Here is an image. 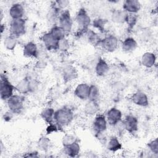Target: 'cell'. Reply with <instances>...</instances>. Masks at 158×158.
<instances>
[{
  "label": "cell",
  "instance_id": "1",
  "mask_svg": "<svg viewBox=\"0 0 158 158\" xmlns=\"http://www.w3.org/2000/svg\"><path fill=\"white\" fill-rule=\"evenodd\" d=\"M75 21L78 26L75 35L77 37H80L86 33L91 23V18L85 8L82 7L78 10L75 16Z\"/></svg>",
  "mask_w": 158,
  "mask_h": 158
},
{
  "label": "cell",
  "instance_id": "2",
  "mask_svg": "<svg viewBox=\"0 0 158 158\" xmlns=\"http://www.w3.org/2000/svg\"><path fill=\"white\" fill-rule=\"evenodd\" d=\"M73 111L67 107H63L55 111L54 120L60 127H63L70 125L73 121Z\"/></svg>",
  "mask_w": 158,
  "mask_h": 158
},
{
  "label": "cell",
  "instance_id": "3",
  "mask_svg": "<svg viewBox=\"0 0 158 158\" xmlns=\"http://www.w3.org/2000/svg\"><path fill=\"white\" fill-rule=\"evenodd\" d=\"M25 97L21 94H13L7 100V107L13 114H19L23 109Z\"/></svg>",
  "mask_w": 158,
  "mask_h": 158
},
{
  "label": "cell",
  "instance_id": "4",
  "mask_svg": "<svg viewBox=\"0 0 158 158\" xmlns=\"http://www.w3.org/2000/svg\"><path fill=\"white\" fill-rule=\"evenodd\" d=\"M15 86L10 82L6 75H1L0 81V96L2 100L7 101L13 95Z\"/></svg>",
  "mask_w": 158,
  "mask_h": 158
},
{
  "label": "cell",
  "instance_id": "5",
  "mask_svg": "<svg viewBox=\"0 0 158 158\" xmlns=\"http://www.w3.org/2000/svg\"><path fill=\"white\" fill-rule=\"evenodd\" d=\"M9 31L10 35L19 38L26 33V21L25 19H12L10 23Z\"/></svg>",
  "mask_w": 158,
  "mask_h": 158
},
{
  "label": "cell",
  "instance_id": "6",
  "mask_svg": "<svg viewBox=\"0 0 158 158\" xmlns=\"http://www.w3.org/2000/svg\"><path fill=\"white\" fill-rule=\"evenodd\" d=\"M118 45V40L114 35H109L102 39L100 46L108 52H114Z\"/></svg>",
  "mask_w": 158,
  "mask_h": 158
},
{
  "label": "cell",
  "instance_id": "7",
  "mask_svg": "<svg viewBox=\"0 0 158 158\" xmlns=\"http://www.w3.org/2000/svg\"><path fill=\"white\" fill-rule=\"evenodd\" d=\"M59 26L65 31L66 33H70L73 27V20L70 13L68 10H62L59 17Z\"/></svg>",
  "mask_w": 158,
  "mask_h": 158
},
{
  "label": "cell",
  "instance_id": "8",
  "mask_svg": "<svg viewBox=\"0 0 158 158\" xmlns=\"http://www.w3.org/2000/svg\"><path fill=\"white\" fill-rule=\"evenodd\" d=\"M125 130L130 134H135L138 130V120L132 115H128L122 121Z\"/></svg>",
  "mask_w": 158,
  "mask_h": 158
},
{
  "label": "cell",
  "instance_id": "9",
  "mask_svg": "<svg viewBox=\"0 0 158 158\" xmlns=\"http://www.w3.org/2000/svg\"><path fill=\"white\" fill-rule=\"evenodd\" d=\"M106 118L107 124L114 127L122 120V113L118 109L112 107L107 112Z\"/></svg>",
  "mask_w": 158,
  "mask_h": 158
},
{
  "label": "cell",
  "instance_id": "10",
  "mask_svg": "<svg viewBox=\"0 0 158 158\" xmlns=\"http://www.w3.org/2000/svg\"><path fill=\"white\" fill-rule=\"evenodd\" d=\"M107 127L106 116L102 114L97 115L93 122V129L96 134L104 133Z\"/></svg>",
  "mask_w": 158,
  "mask_h": 158
},
{
  "label": "cell",
  "instance_id": "11",
  "mask_svg": "<svg viewBox=\"0 0 158 158\" xmlns=\"http://www.w3.org/2000/svg\"><path fill=\"white\" fill-rule=\"evenodd\" d=\"M41 40L45 48L49 51H56L58 49L59 42L49 31L44 33L41 36Z\"/></svg>",
  "mask_w": 158,
  "mask_h": 158
},
{
  "label": "cell",
  "instance_id": "12",
  "mask_svg": "<svg viewBox=\"0 0 158 158\" xmlns=\"http://www.w3.org/2000/svg\"><path fill=\"white\" fill-rule=\"evenodd\" d=\"M131 102L138 106L146 107L149 104V99L146 94L141 91H137L130 97Z\"/></svg>",
  "mask_w": 158,
  "mask_h": 158
},
{
  "label": "cell",
  "instance_id": "13",
  "mask_svg": "<svg viewBox=\"0 0 158 158\" xmlns=\"http://www.w3.org/2000/svg\"><path fill=\"white\" fill-rule=\"evenodd\" d=\"M23 54L26 57L36 58L38 55V49L36 44L33 41L26 43L23 48Z\"/></svg>",
  "mask_w": 158,
  "mask_h": 158
},
{
  "label": "cell",
  "instance_id": "14",
  "mask_svg": "<svg viewBox=\"0 0 158 158\" xmlns=\"http://www.w3.org/2000/svg\"><path fill=\"white\" fill-rule=\"evenodd\" d=\"M90 85L86 83H81L78 84L74 91L75 95L81 100H86L88 99Z\"/></svg>",
  "mask_w": 158,
  "mask_h": 158
},
{
  "label": "cell",
  "instance_id": "15",
  "mask_svg": "<svg viewBox=\"0 0 158 158\" xmlns=\"http://www.w3.org/2000/svg\"><path fill=\"white\" fill-rule=\"evenodd\" d=\"M141 9V4L137 0H126L123 4V10L128 14H136Z\"/></svg>",
  "mask_w": 158,
  "mask_h": 158
},
{
  "label": "cell",
  "instance_id": "16",
  "mask_svg": "<svg viewBox=\"0 0 158 158\" xmlns=\"http://www.w3.org/2000/svg\"><path fill=\"white\" fill-rule=\"evenodd\" d=\"M62 152L69 157H77L78 156L80 152V146L78 141L69 145L63 146Z\"/></svg>",
  "mask_w": 158,
  "mask_h": 158
},
{
  "label": "cell",
  "instance_id": "17",
  "mask_svg": "<svg viewBox=\"0 0 158 158\" xmlns=\"http://www.w3.org/2000/svg\"><path fill=\"white\" fill-rule=\"evenodd\" d=\"M77 76L78 73L77 69L73 65H67L64 67L62 70V77L65 82L75 80Z\"/></svg>",
  "mask_w": 158,
  "mask_h": 158
},
{
  "label": "cell",
  "instance_id": "18",
  "mask_svg": "<svg viewBox=\"0 0 158 158\" xmlns=\"http://www.w3.org/2000/svg\"><path fill=\"white\" fill-rule=\"evenodd\" d=\"M24 12V8L21 4L15 3L10 6L9 14L12 19H19L23 18Z\"/></svg>",
  "mask_w": 158,
  "mask_h": 158
},
{
  "label": "cell",
  "instance_id": "19",
  "mask_svg": "<svg viewBox=\"0 0 158 158\" xmlns=\"http://www.w3.org/2000/svg\"><path fill=\"white\" fill-rule=\"evenodd\" d=\"M156 62V57L153 52H144L141 58V64L146 68L152 67Z\"/></svg>",
  "mask_w": 158,
  "mask_h": 158
},
{
  "label": "cell",
  "instance_id": "20",
  "mask_svg": "<svg viewBox=\"0 0 158 158\" xmlns=\"http://www.w3.org/2000/svg\"><path fill=\"white\" fill-rule=\"evenodd\" d=\"M109 69V67L107 62L103 58H99L95 66V72L97 76H104L108 72Z\"/></svg>",
  "mask_w": 158,
  "mask_h": 158
},
{
  "label": "cell",
  "instance_id": "21",
  "mask_svg": "<svg viewBox=\"0 0 158 158\" xmlns=\"http://www.w3.org/2000/svg\"><path fill=\"white\" fill-rule=\"evenodd\" d=\"M137 47V41L132 37L126 38L122 43V50L125 52H131L134 51Z\"/></svg>",
  "mask_w": 158,
  "mask_h": 158
},
{
  "label": "cell",
  "instance_id": "22",
  "mask_svg": "<svg viewBox=\"0 0 158 158\" xmlns=\"http://www.w3.org/2000/svg\"><path fill=\"white\" fill-rule=\"evenodd\" d=\"M99 106L98 101L89 100L84 106V112L86 115L93 116L99 112Z\"/></svg>",
  "mask_w": 158,
  "mask_h": 158
},
{
  "label": "cell",
  "instance_id": "23",
  "mask_svg": "<svg viewBox=\"0 0 158 158\" xmlns=\"http://www.w3.org/2000/svg\"><path fill=\"white\" fill-rule=\"evenodd\" d=\"M15 88L19 93L22 94L30 92V79L28 77L22 78L17 83Z\"/></svg>",
  "mask_w": 158,
  "mask_h": 158
},
{
  "label": "cell",
  "instance_id": "24",
  "mask_svg": "<svg viewBox=\"0 0 158 158\" xmlns=\"http://www.w3.org/2000/svg\"><path fill=\"white\" fill-rule=\"evenodd\" d=\"M107 149L112 152H116L122 148V145L116 136H112L109 138L107 143Z\"/></svg>",
  "mask_w": 158,
  "mask_h": 158
},
{
  "label": "cell",
  "instance_id": "25",
  "mask_svg": "<svg viewBox=\"0 0 158 158\" xmlns=\"http://www.w3.org/2000/svg\"><path fill=\"white\" fill-rule=\"evenodd\" d=\"M128 13L123 9H117L113 11L111 15L112 20L116 23H125Z\"/></svg>",
  "mask_w": 158,
  "mask_h": 158
},
{
  "label": "cell",
  "instance_id": "26",
  "mask_svg": "<svg viewBox=\"0 0 158 158\" xmlns=\"http://www.w3.org/2000/svg\"><path fill=\"white\" fill-rule=\"evenodd\" d=\"M60 10L56 5L54 2V4H52L48 13L47 14V20L50 22L54 23L56 20H59V17L60 14Z\"/></svg>",
  "mask_w": 158,
  "mask_h": 158
},
{
  "label": "cell",
  "instance_id": "27",
  "mask_svg": "<svg viewBox=\"0 0 158 158\" xmlns=\"http://www.w3.org/2000/svg\"><path fill=\"white\" fill-rule=\"evenodd\" d=\"M55 110L54 109L51 107H47L44 109L41 114V117L43 118V120L46 122L48 124H50L51 123L54 122V115Z\"/></svg>",
  "mask_w": 158,
  "mask_h": 158
},
{
  "label": "cell",
  "instance_id": "28",
  "mask_svg": "<svg viewBox=\"0 0 158 158\" xmlns=\"http://www.w3.org/2000/svg\"><path fill=\"white\" fill-rule=\"evenodd\" d=\"M86 35H87V39L88 42L94 46H100L102 38L100 37L98 33H96L92 30H88Z\"/></svg>",
  "mask_w": 158,
  "mask_h": 158
},
{
  "label": "cell",
  "instance_id": "29",
  "mask_svg": "<svg viewBox=\"0 0 158 158\" xmlns=\"http://www.w3.org/2000/svg\"><path fill=\"white\" fill-rule=\"evenodd\" d=\"M37 146L40 150L43 152H47L51 148V142L49 138L43 136L39 138L37 142Z\"/></svg>",
  "mask_w": 158,
  "mask_h": 158
},
{
  "label": "cell",
  "instance_id": "30",
  "mask_svg": "<svg viewBox=\"0 0 158 158\" xmlns=\"http://www.w3.org/2000/svg\"><path fill=\"white\" fill-rule=\"evenodd\" d=\"M50 33L58 41H60L65 38V35L67 34L65 31L60 27L57 25L53 26L50 31Z\"/></svg>",
  "mask_w": 158,
  "mask_h": 158
},
{
  "label": "cell",
  "instance_id": "31",
  "mask_svg": "<svg viewBox=\"0 0 158 158\" xmlns=\"http://www.w3.org/2000/svg\"><path fill=\"white\" fill-rule=\"evenodd\" d=\"M4 45L7 50L13 51L17 45V38L10 35L6 36L4 40Z\"/></svg>",
  "mask_w": 158,
  "mask_h": 158
},
{
  "label": "cell",
  "instance_id": "32",
  "mask_svg": "<svg viewBox=\"0 0 158 158\" xmlns=\"http://www.w3.org/2000/svg\"><path fill=\"white\" fill-rule=\"evenodd\" d=\"M99 95H100V91L98 87L95 85H90L89 96H88V99L90 101H98L99 98Z\"/></svg>",
  "mask_w": 158,
  "mask_h": 158
},
{
  "label": "cell",
  "instance_id": "33",
  "mask_svg": "<svg viewBox=\"0 0 158 158\" xmlns=\"http://www.w3.org/2000/svg\"><path fill=\"white\" fill-rule=\"evenodd\" d=\"M138 20V16L136 14H128L125 23L127 24V30L130 31L136 25Z\"/></svg>",
  "mask_w": 158,
  "mask_h": 158
},
{
  "label": "cell",
  "instance_id": "34",
  "mask_svg": "<svg viewBox=\"0 0 158 158\" xmlns=\"http://www.w3.org/2000/svg\"><path fill=\"white\" fill-rule=\"evenodd\" d=\"M106 20L102 19H96L93 22V26L99 30L101 32H104L105 30V25Z\"/></svg>",
  "mask_w": 158,
  "mask_h": 158
},
{
  "label": "cell",
  "instance_id": "35",
  "mask_svg": "<svg viewBox=\"0 0 158 158\" xmlns=\"http://www.w3.org/2000/svg\"><path fill=\"white\" fill-rule=\"evenodd\" d=\"M78 141L77 138L72 134H65L62 139V143L63 146H65V145H69L70 144H72L75 142Z\"/></svg>",
  "mask_w": 158,
  "mask_h": 158
},
{
  "label": "cell",
  "instance_id": "36",
  "mask_svg": "<svg viewBox=\"0 0 158 158\" xmlns=\"http://www.w3.org/2000/svg\"><path fill=\"white\" fill-rule=\"evenodd\" d=\"M147 146L149 151L155 155H158V139L156 138V139L151 141L147 144Z\"/></svg>",
  "mask_w": 158,
  "mask_h": 158
},
{
  "label": "cell",
  "instance_id": "37",
  "mask_svg": "<svg viewBox=\"0 0 158 158\" xmlns=\"http://www.w3.org/2000/svg\"><path fill=\"white\" fill-rule=\"evenodd\" d=\"M151 36V32L148 28L142 29L139 33V38L142 41H148Z\"/></svg>",
  "mask_w": 158,
  "mask_h": 158
},
{
  "label": "cell",
  "instance_id": "38",
  "mask_svg": "<svg viewBox=\"0 0 158 158\" xmlns=\"http://www.w3.org/2000/svg\"><path fill=\"white\" fill-rule=\"evenodd\" d=\"M59 128H60V127L55 122L48 124V126L47 127L46 130V133L48 135H49V134H51L52 133L57 132Z\"/></svg>",
  "mask_w": 158,
  "mask_h": 158
},
{
  "label": "cell",
  "instance_id": "39",
  "mask_svg": "<svg viewBox=\"0 0 158 158\" xmlns=\"http://www.w3.org/2000/svg\"><path fill=\"white\" fill-rule=\"evenodd\" d=\"M69 48V41L65 38L59 42V48L58 49L62 51H66Z\"/></svg>",
  "mask_w": 158,
  "mask_h": 158
},
{
  "label": "cell",
  "instance_id": "40",
  "mask_svg": "<svg viewBox=\"0 0 158 158\" xmlns=\"http://www.w3.org/2000/svg\"><path fill=\"white\" fill-rule=\"evenodd\" d=\"M57 7L60 9L64 10V9L68 6L70 2L67 0H58L54 2Z\"/></svg>",
  "mask_w": 158,
  "mask_h": 158
},
{
  "label": "cell",
  "instance_id": "41",
  "mask_svg": "<svg viewBox=\"0 0 158 158\" xmlns=\"http://www.w3.org/2000/svg\"><path fill=\"white\" fill-rule=\"evenodd\" d=\"M12 117H13V113L9 110V112H7L4 113L3 118H4V121L8 122V121H10L12 119Z\"/></svg>",
  "mask_w": 158,
  "mask_h": 158
},
{
  "label": "cell",
  "instance_id": "42",
  "mask_svg": "<svg viewBox=\"0 0 158 158\" xmlns=\"http://www.w3.org/2000/svg\"><path fill=\"white\" fill-rule=\"evenodd\" d=\"M25 157H38V152L37 151H31L30 152H27L26 154L23 156Z\"/></svg>",
  "mask_w": 158,
  "mask_h": 158
}]
</instances>
